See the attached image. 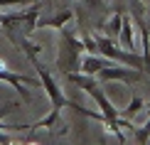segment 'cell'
<instances>
[{
    "label": "cell",
    "mask_w": 150,
    "mask_h": 145,
    "mask_svg": "<svg viewBox=\"0 0 150 145\" xmlns=\"http://www.w3.org/2000/svg\"><path fill=\"white\" fill-rule=\"evenodd\" d=\"M81 42H84V49H86L89 54H98V47H96V37H93L91 32H84Z\"/></svg>",
    "instance_id": "obj_13"
},
{
    "label": "cell",
    "mask_w": 150,
    "mask_h": 145,
    "mask_svg": "<svg viewBox=\"0 0 150 145\" xmlns=\"http://www.w3.org/2000/svg\"><path fill=\"white\" fill-rule=\"evenodd\" d=\"M143 108H145V101L133 93V96H130V103L121 111V118H133V116H138V113H143Z\"/></svg>",
    "instance_id": "obj_11"
},
{
    "label": "cell",
    "mask_w": 150,
    "mask_h": 145,
    "mask_svg": "<svg viewBox=\"0 0 150 145\" xmlns=\"http://www.w3.org/2000/svg\"><path fill=\"white\" fill-rule=\"evenodd\" d=\"M0 81H5V84H10L12 89H15L25 101H30V93L25 91V86H42L40 76H27L25 71H8L5 66H0Z\"/></svg>",
    "instance_id": "obj_5"
},
{
    "label": "cell",
    "mask_w": 150,
    "mask_h": 145,
    "mask_svg": "<svg viewBox=\"0 0 150 145\" xmlns=\"http://www.w3.org/2000/svg\"><path fill=\"white\" fill-rule=\"evenodd\" d=\"M0 143H12V138L5 133V130H0Z\"/></svg>",
    "instance_id": "obj_15"
},
{
    "label": "cell",
    "mask_w": 150,
    "mask_h": 145,
    "mask_svg": "<svg viewBox=\"0 0 150 145\" xmlns=\"http://www.w3.org/2000/svg\"><path fill=\"white\" fill-rule=\"evenodd\" d=\"M133 140H135V143H148V140H150V116L145 118V123H143L140 128L133 130Z\"/></svg>",
    "instance_id": "obj_12"
},
{
    "label": "cell",
    "mask_w": 150,
    "mask_h": 145,
    "mask_svg": "<svg viewBox=\"0 0 150 145\" xmlns=\"http://www.w3.org/2000/svg\"><path fill=\"white\" fill-rule=\"evenodd\" d=\"M74 20V10H57L52 17H37V27H52V30H59L64 27L67 22Z\"/></svg>",
    "instance_id": "obj_7"
},
{
    "label": "cell",
    "mask_w": 150,
    "mask_h": 145,
    "mask_svg": "<svg viewBox=\"0 0 150 145\" xmlns=\"http://www.w3.org/2000/svg\"><path fill=\"white\" fill-rule=\"evenodd\" d=\"M57 35H59V52H57V69L62 74H74V71H79V66H81V57H84V42L79 40L74 32H69V30H64V27H59L57 30Z\"/></svg>",
    "instance_id": "obj_1"
},
{
    "label": "cell",
    "mask_w": 150,
    "mask_h": 145,
    "mask_svg": "<svg viewBox=\"0 0 150 145\" xmlns=\"http://www.w3.org/2000/svg\"><path fill=\"white\" fill-rule=\"evenodd\" d=\"M118 40L123 42V47L128 52H135V35H133V17L128 12H123V22H121V32H118Z\"/></svg>",
    "instance_id": "obj_8"
},
{
    "label": "cell",
    "mask_w": 150,
    "mask_h": 145,
    "mask_svg": "<svg viewBox=\"0 0 150 145\" xmlns=\"http://www.w3.org/2000/svg\"><path fill=\"white\" fill-rule=\"evenodd\" d=\"M0 66H5V64H3V62H0Z\"/></svg>",
    "instance_id": "obj_18"
},
{
    "label": "cell",
    "mask_w": 150,
    "mask_h": 145,
    "mask_svg": "<svg viewBox=\"0 0 150 145\" xmlns=\"http://www.w3.org/2000/svg\"><path fill=\"white\" fill-rule=\"evenodd\" d=\"M35 0H0V8H17V5H27Z\"/></svg>",
    "instance_id": "obj_14"
},
{
    "label": "cell",
    "mask_w": 150,
    "mask_h": 145,
    "mask_svg": "<svg viewBox=\"0 0 150 145\" xmlns=\"http://www.w3.org/2000/svg\"><path fill=\"white\" fill-rule=\"evenodd\" d=\"M32 66L37 69V76H40V81H42V86H45V91H47V98H49V103H52V108H57V111H62L67 106L69 108V98L64 96V91H62V86L54 81V76H52V71L40 62V57H32Z\"/></svg>",
    "instance_id": "obj_3"
},
{
    "label": "cell",
    "mask_w": 150,
    "mask_h": 145,
    "mask_svg": "<svg viewBox=\"0 0 150 145\" xmlns=\"http://www.w3.org/2000/svg\"><path fill=\"white\" fill-rule=\"evenodd\" d=\"M103 66H111V59L108 57H98V54H89V57H81V66L79 71L81 74H89V76H96Z\"/></svg>",
    "instance_id": "obj_6"
},
{
    "label": "cell",
    "mask_w": 150,
    "mask_h": 145,
    "mask_svg": "<svg viewBox=\"0 0 150 145\" xmlns=\"http://www.w3.org/2000/svg\"><path fill=\"white\" fill-rule=\"evenodd\" d=\"M96 79L101 81H123V84H133V81H143V71L140 69H130V66H103L101 71L96 74Z\"/></svg>",
    "instance_id": "obj_4"
},
{
    "label": "cell",
    "mask_w": 150,
    "mask_h": 145,
    "mask_svg": "<svg viewBox=\"0 0 150 145\" xmlns=\"http://www.w3.org/2000/svg\"><path fill=\"white\" fill-rule=\"evenodd\" d=\"M143 116H150V101L145 103V108H143Z\"/></svg>",
    "instance_id": "obj_17"
},
{
    "label": "cell",
    "mask_w": 150,
    "mask_h": 145,
    "mask_svg": "<svg viewBox=\"0 0 150 145\" xmlns=\"http://www.w3.org/2000/svg\"><path fill=\"white\" fill-rule=\"evenodd\" d=\"M96 47H98V54H103V57H108L111 62H123L126 66L130 69H145V71L150 74V69L145 64V59H143L140 54H135V52H123L121 47L113 42V37H106V35H96Z\"/></svg>",
    "instance_id": "obj_2"
},
{
    "label": "cell",
    "mask_w": 150,
    "mask_h": 145,
    "mask_svg": "<svg viewBox=\"0 0 150 145\" xmlns=\"http://www.w3.org/2000/svg\"><path fill=\"white\" fill-rule=\"evenodd\" d=\"M121 22H123V12H113V17H111L108 22H101L98 27L106 32V37H118V32H121Z\"/></svg>",
    "instance_id": "obj_10"
},
{
    "label": "cell",
    "mask_w": 150,
    "mask_h": 145,
    "mask_svg": "<svg viewBox=\"0 0 150 145\" xmlns=\"http://www.w3.org/2000/svg\"><path fill=\"white\" fill-rule=\"evenodd\" d=\"M81 3H86V5H93V8H96V5H101V0H81Z\"/></svg>",
    "instance_id": "obj_16"
},
{
    "label": "cell",
    "mask_w": 150,
    "mask_h": 145,
    "mask_svg": "<svg viewBox=\"0 0 150 145\" xmlns=\"http://www.w3.org/2000/svg\"><path fill=\"white\" fill-rule=\"evenodd\" d=\"M59 125H62V113L57 108H52L49 111V116H45L42 121H37L32 125H27V130H37V128H45V130H59Z\"/></svg>",
    "instance_id": "obj_9"
}]
</instances>
